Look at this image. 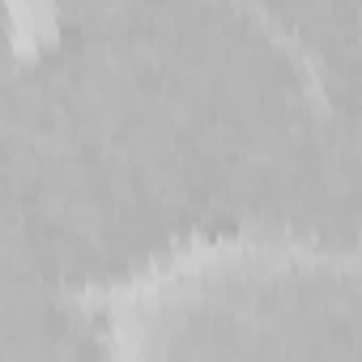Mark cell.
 <instances>
[{
	"instance_id": "obj_1",
	"label": "cell",
	"mask_w": 362,
	"mask_h": 362,
	"mask_svg": "<svg viewBox=\"0 0 362 362\" xmlns=\"http://www.w3.org/2000/svg\"><path fill=\"white\" fill-rule=\"evenodd\" d=\"M0 243L115 311L226 260L354 256L315 69L252 0L52 26L0 86Z\"/></svg>"
},
{
	"instance_id": "obj_2",
	"label": "cell",
	"mask_w": 362,
	"mask_h": 362,
	"mask_svg": "<svg viewBox=\"0 0 362 362\" xmlns=\"http://www.w3.org/2000/svg\"><path fill=\"white\" fill-rule=\"evenodd\" d=\"M124 354H132V345L115 307L60 290L26 256L0 243V362Z\"/></svg>"
},
{
	"instance_id": "obj_3",
	"label": "cell",
	"mask_w": 362,
	"mask_h": 362,
	"mask_svg": "<svg viewBox=\"0 0 362 362\" xmlns=\"http://www.w3.org/2000/svg\"><path fill=\"white\" fill-rule=\"evenodd\" d=\"M52 39L47 0H0V86H9Z\"/></svg>"
},
{
	"instance_id": "obj_4",
	"label": "cell",
	"mask_w": 362,
	"mask_h": 362,
	"mask_svg": "<svg viewBox=\"0 0 362 362\" xmlns=\"http://www.w3.org/2000/svg\"><path fill=\"white\" fill-rule=\"evenodd\" d=\"M128 5H136V0H47V13H52V26H73V22L111 18Z\"/></svg>"
}]
</instances>
